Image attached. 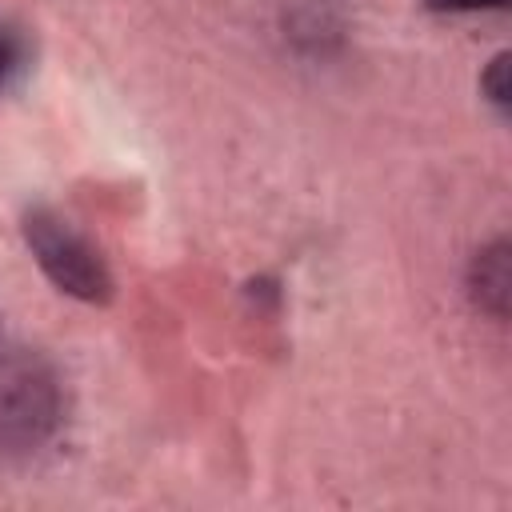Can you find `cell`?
Segmentation results:
<instances>
[{
    "instance_id": "cell-6",
    "label": "cell",
    "mask_w": 512,
    "mask_h": 512,
    "mask_svg": "<svg viewBox=\"0 0 512 512\" xmlns=\"http://www.w3.org/2000/svg\"><path fill=\"white\" fill-rule=\"evenodd\" d=\"M432 12H500L508 0H424Z\"/></svg>"
},
{
    "instance_id": "cell-3",
    "label": "cell",
    "mask_w": 512,
    "mask_h": 512,
    "mask_svg": "<svg viewBox=\"0 0 512 512\" xmlns=\"http://www.w3.org/2000/svg\"><path fill=\"white\" fill-rule=\"evenodd\" d=\"M468 296L480 312H488L492 320L508 316V296H512V248L504 236H496L492 244H484L472 264H468Z\"/></svg>"
},
{
    "instance_id": "cell-1",
    "label": "cell",
    "mask_w": 512,
    "mask_h": 512,
    "mask_svg": "<svg viewBox=\"0 0 512 512\" xmlns=\"http://www.w3.org/2000/svg\"><path fill=\"white\" fill-rule=\"evenodd\" d=\"M64 416L56 368L28 348L0 352V456H28L52 440Z\"/></svg>"
},
{
    "instance_id": "cell-4",
    "label": "cell",
    "mask_w": 512,
    "mask_h": 512,
    "mask_svg": "<svg viewBox=\"0 0 512 512\" xmlns=\"http://www.w3.org/2000/svg\"><path fill=\"white\" fill-rule=\"evenodd\" d=\"M28 64V40L20 28L12 24H0V92H8L16 84V76L24 72Z\"/></svg>"
},
{
    "instance_id": "cell-2",
    "label": "cell",
    "mask_w": 512,
    "mask_h": 512,
    "mask_svg": "<svg viewBox=\"0 0 512 512\" xmlns=\"http://www.w3.org/2000/svg\"><path fill=\"white\" fill-rule=\"evenodd\" d=\"M20 236L32 252V260L40 264V272L72 300L84 304H108L112 300V272L108 260L100 256V248L56 208L48 204H32L20 216Z\"/></svg>"
},
{
    "instance_id": "cell-5",
    "label": "cell",
    "mask_w": 512,
    "mask_h": 512,
    "mask_svg": "<svg viewBox=\"0 0 512 512\" xmlns=\"http://www.w3.org/2000/svg\"><path fill=\"white\" fill-rule=\"evenodd\" d=\"M508 72H512V56H508V52H496V56L488 60L484 76H480V92H484L500 112L512 108V80H508Z\"/></svg>"
}]
</instances>
